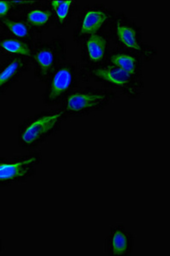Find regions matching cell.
<instances>
[{"label": "cell", "mask_w": 170, "mask_h": 256, "mask_svg": "<svg viewBox=\"0 0 170 256\" xmlns=\"http://www.w3.org/2000/svg\"><path fill=\"white\" fill-rule=\"evenodd\" d=\"M0 46L2 47L7 52L19 54V55L30 56H32V52L30 49V47L28 46V44L22 41L13 40V38L1 41Z\"/></svg>", "instance_id": "10"}, {"label": "cell", "mask_w": 170, "mask_h": 256, "mask_svg": "<svg viewBox=\"0 0 170 256\" xmlns=\"http://www.w3.org/2000/svg\"><path fill=\"white\" fill-rule=\"evenodd\" d=\"M74 1L72 0H55L52 2L53 10L56 12V16L60 22H64L67 19L68 15L70 10V7Z\"/></svg>", "instance_id": "13"}, {"label": "cell", "mask_w": 170, "mask_h": 256, "mask_svg": "<svg viewBox=\"0 0 170 256\" xmlns=\"http://www.w3.org/2000/svg\"><path fill=\"white\" fill-rule=\"evenodd\" d=\"M73 80V74L70 67H62L53 76L50 83V90L48 94V98L53 102L61 96L68 88L70 86Z\"/></svg>", "instance_id": "3"}, {"label": "cell", "mask_w": 170, "mask_h": 256, "mask_svg": "<svg viewBox=\"0 0 170 256\" xmlns=\"http://www.w3.org/2000/svg\"><path fill=\"white\" fill-rule=\"evenodd\" d=\"M64 114V111H60L37 120L25 129L22 135V140L26 144L34 143L52 129Z\"/></svg>", "instance_id": "1"}, {"label": "cell", "mask_w": 170, "mask_h": 256, "mask_svg": "<svg viewBox=\"0 0 170 256\" xmlns=\"http://www.w3.org/2000/svg\"><path fill=\"white\" fill-rule=\"evenodd\" d=\"M116 30H118V38L125 46L128 47L129 49H141L140 46L138 44L137 38H136V32L132 28L126 26L118 22Z\"/></svg>", "instance_id": "9"}, {"label": "cell", "mask_w": 170, "mask_h": 256, "mask_svg": "<svg viewBox=\"0 0 170 256\" xmlns=\"http://www.w3.org/2000/svg\"><path fill=\"white\" fill-rule=\"evenodd\" d=\"M94 74L106 82L118 86H126L131 82V74L116 66L98 68L94 71Z\"/></svg>", "instance_id": "5"}, {"label": "cell", "mask_w": 170, "mask_h": 256, "mask_svg": "<svg viewBox=\"0 0 170 256\" xmlns=\"http://www.w3.org/2000/svg\"><path fill=\"white\" fill-rule=\"evenodd\" d=\"M52 18V12L49 10H34L28 14V20L30 24L34 26H42L46 24Z\"/></svg>", "instance_id": "14"}, {"label": "cell", "mask_w": 170, "mask_h": 256, "mask_svg": "<svg viewBox=\"0 0 170 256\" xmlns=\"http://www.w3.org/2000/svg\"><path fill=\"white\" fill-rule=\"evenodd\" d=\"M36 61L42 76H48L55 62V53L50 48H43L36 54Z\"/></svg>", "instance_id": "7"}, {"label": "cell", "mask_w": 170, "mask_h": 256, "mask_svg": "<svg viewBox=\"0 0 170 256\" xmlns=\"http://www.w3.org/2000/svg\"><path fill=\"white\" fill-rule=\"evenodd\" d=\"M107 100V95L95 92H76L68 96L66 108L71 112H80L96 108Z\"/></svg>", "instance_id": "2"}, {"label": "cell", "mask_w": 170, "mask_h": 256, "mask_svg": "<svg viewBox=\"0 0 170 256\" xmlns=\"http://www.w3.org/2000/svg\"><path fill=\"white\" fill-rule=\"evenodd\" d=\"M1 20L3 22V24L6 25L10 31L20 38H25L28 35L30 34V30L28 28V26L24 24L22 22H18L14 20H9L7 18H2Z\"/></svg>", "instance_id": "15"}, {"label": "cell", "mask_w": 170, "mask_h": 256, "mask_svg": "<svg viewBox=\"0 0 170 256\" xmlns=\"http://www.w3.org/2000/svg\"><path fill=\"white\" fill-rule=\"evenodd\" d=\"M112 62L116 67L119 68L129 74H134L136 71V60L131 56L118 54L112 56Z\"/></svg>", "instance_id": "11"}, {"label": "cell", "mask_w": 170, "mask_h": 256, "mask_svg": "<svg viewBox=\"0 0 170 256\" xmlns=\"http://www.w3.org/2000/svg\"><path fill=\"white\" fill-rule=\"evenodd\" d=\"M88 52L92 61L100 62L104 58L106 53V41L98 35L91 36L86 43Z\"/></svg>", "instance_id": "8"}, {"label": "cell", "mask_w": 170, "mask_h": 256, "mask_svg": "<svg viewBox=\"0 0 170 256\" xmlns=\"http://www.w3.org/2000/svg\"><path fill=\"white\" fill-rule=\"evenodd\" d=\"M20 67L19 62H12L8 67H6L4 70L0 74V88L3 86L4 84L9 82L13 76H15L18 68Z\"/></svg>", "instance_id": "16"}, {"label": "cell", "mask_w": 170, "mask_h": 256, "mask_svg": "<svg viewBox=\"0 0 170 256\" xmlns=\"http://www.w3.org/2000/svg\"><path fill=\"white\" fill-rule=\"evenodd\" d=\"M108 16L106 12L98 10H91L86 13L83 20L80 34H92L97 32L104 22L107 20Z\"/></svg>", "instance_id": "6"}, {"label": "cell", "mask_w": 170, "mask_h": 256, "mask_svg": "<svg viewBox=\"0 0 170 256\" xmlns=\"http://www.w3.org/2000/svg\"><path fill=\"white\" fill-rule=\"evenodd\" d=\"M36 162L37 159L36 158H31L16 163H1L0 181L10 180L24 177L30 171V166Z\"/></svg>", "instance_id": "4"}, {"label": "cell", "mask_w": 170, "mask_h": 256, "mask_svg": "<svg viewBox=\"0 0 170 256\" xmlns=\"http://www.w3.org/2000/svg\"><path fill=\"white\" fill-rule=\"evenodd\" d=\"M12 2L10 1H0V16H4L8 14V12L12 7Z\"/></svg>", "instance_id": "17"}, {"label": "cell", "mask_w": 170, "mask_h": 256, "mask_svg": "<svg viewBox=\"0 0 170 256\" xmlns=\"http://www.w3.org/2000/svg\"><path fill=\"white\" fill-rule=\"evenodd\" d=\"M112 244L113 253L116 256H122L126 253L128 247V238L122 230H116L113 233Z\"/></svg>", "instance_id": "12"}]
</instances>
